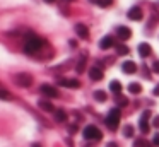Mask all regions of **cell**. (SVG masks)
I'll list each match as a JSON object with an SVG mask.
<instances>
[{
	"label": "cell",
	"mask_w": 159,
	"mask_h": 147,
	"mask_svg": "<svg viewBox=\"0 0 159 147\" xmlns=\"http://www.w3.org/2000/svg\"><path fill=\"white\" fill-rule=\"evenodd\" d=\"M41 48H45V41L41 38L34 36V34H29L26 38V43H24V51L28 55H36L41 51Z\"/></svg>",
	"instance_id": "1"
},
{
	"label": "cell",
	"mask_w": 159,
	"mask_h": 147,
	"mask_svg": "<svg viewBox=\"0 0 159 147\" xmlns=\"http://www.w3.org/2000/svg\"><path fill=\"white\" fill-rule=\"evenodd\" d=\"M120 118H121V111L118 108H113L110 109V113H108L106 116V126L110 130H116L118 128V123H120Z\"/></svg>",
	"instance_id": "2"
},
{
	"label": "cell",
	"mask_w": 159,
	"mask_h": 147,
	"mask_svg": "<svg viewBox=\"0 0 159 147\" xmlns=\"http://www.w3.org/2000/svg\"><path fill=\"white\" fill-rule=\"evenodd\" d=\"M82 135H84V139L86 140H101V137H103V133H101V130L98 128V126H94V125H87L86 128H84V132H82Z\"/></svg>",
	"instance_id": "3"
},
{
	"label": "cell",
	"mask_w": 159,
	"mask_h": 147,
	"mask_svg": "<svg viewBox=\"0 0 159 147\" xmlns=\"http://www.w3.org/2000/svg\"><path fill=\"white\" fill-rule=\"evenodd\" d=\"M14 82L19 85V87H29V85L33 84V75L26 74V72H22V74H16L14 75Z\"/></svg>",
	"instance_id": "4"
},
{
	"label": "cell",
	"mask_w": 159,
	"mask_h": 147,
	"mask_svg": "<svg viewBox=\"0 0 159 147\" xmlns=\"http://www.w3.org/2000/svg\"><path fill=\"white\" fill-rule=\"evenodd\" d=\"M149 116H151V113L149 111H144L140 116V120H139V128H140L142 133H149V130H151V125H149Z\"/></svg>",
	"instance_id": "5"
},
{
	"label": "cell",
	"mask_w": 159,
	"mask_h": 147,
	"mask_svg": "<svg viewBox=\"0 0 159 147\" xmlns=\"http://www.w3.org/2000/svg\"><path fill=\"white\" fill-rule=\"evenodd\" d=\"M39 91L45 96H48V98H58V89L50 85V84H43L41 87H39Z\"/></svg>",
	"instance_id": "6"
},
{
	"label": "cell",
	"mask_w": 159,
	"mask_h": 147,
	"mask_svg": "<svg viewBox=\"0 0 159 147\" xmlns=\"http://www.w3.org/2000/svg\"><path fill=\"white\" fill-rule=\"evenodd\" d=\"M142 17H144V12H142L140 7H132L130 10H128V19L130 21H142Z\"/></svg>",
	"instance_id": "7"
},
{
	"label": "cell",
	"mask_w": 159,
	"mask_h": 147,
	"mask_svg": "<svg viewBox=\"0 0 159 147\" xmlns=\"http://www.w3.org/2000/svg\"><path fill=\"white\" fill-rule=\"evenodd\" d=\"M116 36L120 38L121 41H127V39H130V36H132V31H130V27H127V26H120V27H116Z\"/></svg>",
	"instance_id": "8"
},
{
	"label": "cell",
	"mask_w": 159,
	"mask_h": 147,
	"mask_svg": "<svg viewBox=\"0 0 159 147\" xmlns=\"http://www.w3.org/2000/svg\"><path fill=\"white\" fill-rule=\"evenodd\" d=\"M89 77L91 80H101L103 79V68L99 65H94V67L89 68Z\"/></svg>",
	"instance_id": "9"
},
{
	"label": "cell",
	"mask_w": 159,
	"mask_h": 147,
	"mask_svg": "<svg viewBox=\"0 0 159 147\" xmlns=\"http://www.w3.org/2000/svg\"><path fill=\"white\" fill-rule=\"evenodd\" d=\"M58 84L63 85V87H70V89H79L80 87V82L77 80V79H60Z\"/></svg>",
	"instance_id": "10"
},
{
	"label": "cell",
	"mask_w": 159,
	"mask_h": 147,
	"mask_svg": "<svg viewBox=\"0 0 159 147\" xmlns=\"http://www.w3.org/2000/svg\"><path fill=\"white\" fill-rule=\"evenodd\" d=\"M115 46V38L111 36V34H108V36H104L103 39L99 41V48L101 50H108V48Z\"/></svg>",
	"instance_id": "11"
},
{
	"label": "cell",
	"mask_w": 159,
	"mask_h": 147,
	"mask_svg": "<svg viewBox=\"0 0 159 147\" xmlns=\"http://www.w3.org/2000/svg\"><path fill=\"white\" fill-rule=\"evenodd\" d=\"M75 33L79 38H82V39H87L89 38V29H87L86 24H75Z\"/></svg>",
	"instance_id": "12"
},
{
	"label": "cell",
	"mask_w": 159,
	"mask_h": 147,
	"mask_svg": "<svg viewBox=\"0 0 159 147\" xmlns=\"http://www.w3.org/2000/svg\"><path fill=\"white\" fill-rule=\"evenodd\" d=\"M121 70H123L125 74H135V72H137V65H135L132 60H127V62H123V65H121Z\"/></svg>",
	"instance_id": "13"
},
{
	"label": "cell",
	"mask_w": 159,
	"mask_h": 147,
	"mask_svg": "<svg viewBox=\"0 0 159 147\" xmlns=\"http://www.w3.org/2000/svg\"><path fill=\"white\" fill-rule=\"evenodd\" d=\"M151 53H152L151 44H147V43H140V44H139V55H140L142 58H147Z\"/></svg>",
	"instance_id": "14"
},
{
	"label": "cell",
	"mask_w": 159,
	"mask_h": 147,
	"mask_svg": "<svg viewBox=\"0 0 159 147\" xmlns=\"http://www.w3.org/2000/svg\"><path fill=\"white\" fill-rule=\"evenodd\" d=\"M110 91L111 92H115V94H120V91H121V84L118 80H111L110 82Z\"/></svg>",
	"instance_id": "15"
},
{
	"label": "cell",
	"mask_w": 159,
	"mask_h": 147,
	"mask_svg": "<svg viewBox=\"0 0 159 147\" xmlns=\"http://www.w3.org/2000/svg\"><path fill=\"white\" fill-rule=\"evenodd\" d=\"M154 144H151L149 140H145V139H137L134 142V147H152Z\"/></svg>",
	"instance_id": "16"
},
{
	"label": "cell",
	"mask_w": 159,
	"mask_h": 147,
	"mask_svg": "<svg viewBox=\"0 0 159 147\" xmlns=\"http://www.w3.org/2000/svg\"><path fill=\"white\" fill-rule=\"evenodd\" d=\"M128 91H130L132 94H139V92H142V85L139 84V82H132V84L128 85Z\"/></svg>",
	"instance_id": "17"
},
{
	"label": "cell",
	"mask_w": 159,
	"mask_h": 147,
	"mask_svg": "<svg viewBox=\"0 0 159 147\" xmlns=\"http://www.w3.org/2000/svg\"><path fill=\"white\" fill-rule=\"evenodd\" d=\"M38 106L43 109V111H55L53 104H52V103H48V101H39V103H38Z\"/></svg>",
	"instance_id": "18"
},
{
	"label": "cell",
	"mask_w": 159,
	"mask_h": 147,
	"mask_svg": "<svg viewBox=\"0 0 159 147\" xmlns=\"http://www.w3.org/2000/svg\"><path fill=\"white\" fill-rule=\"evenodd\" d=\"M55 120L57 122H65L67 120V113L63 109H55Z\"/></svg>",
	"instance_id": "19"
},
{
	"label": "cell",
	"mask_w": 159,
	"mask_h": 147,
	"mask_svg": "<svg viewBox=\"0 0 159 147\" xmlns=\"http://www.w3.org/2000/svg\"><path fill=\"white\" fill-rule=\"evenodd\" d=\"M94 99L99 103H104L106 101V92L104 91H94Z\"/></svg>",
	"instance_id": "20"
},
{
	"label": "cell",
	"mask_w": 159,
	"mask_h": 147,
	"mask_svg": "<svg viewBox=\"0 0 159 147\" xmlns=\"http://www.w3.org/2000/svg\"><path fill=\"white\" fill-rule=\"evenodd\" d=\"M132 135H134V126H132V125H125L123 126V137H128V139H130Z\"/></svg>",
	"instance_id": "21"
},
{
	"label": "cell",
	"mask_w": 159,
	"mask_h": 147,
	"mask_svg": "<svg viewBox=\"0 0 159 147\" xmlns=\"http://www.w3.org/2000/svg\"><path fill=\"white\" fill-rule=\"evenodd\" d=\"M86 68V57H82L79 60V63H77V67H75V70L79 72V74H82V70Z\"/></svg>",
	"instance_id": "22"
},
{
	"label": "cell",
	"mask_w": 159,
	"mask_h": 147,
	"mask_svg": "<svg viewBox=\"0 0 159 147\" xmlns=\"http://www.w3.org/2000/svg\"><path fill=\"white\" fill-rule=\"evenodd\" d=\"M116 104H118V106H127V104H128V99L125 98V96L116 94Z\"/></svg>",
	"instance_id": "23"
},
{
	"label": "cell",
	"mask_w": 159,
	"mask_h": 147,
	"mask_svg": "<svg viewBox=\"0 0 159 147\" xmlns=\"http://www.w3.org/2000/svg\"><path fill=\"white\" fill-rule=\"evenodd\" d=\"M116 53L118 55H128V46H125V44H118V46H116Z\"/></svg>",
	"instance_id": "24"
},
{
	"label": "cell",
	"mask_w": 159,
	"mask_h": 147,
	"mask_svg": "<svg viewBox=\"0 0 159 147\" xmlns=\"http://www.w3.org/2000/svg\"><path fill=\"white\" fill-rule=\"evenodd\" d=\"M0 96H2V99H5V101H7V99H11V96H9V92L5 91V89H2V91H0Z\"/></svg>",
	"instance_id": "25"
},
{
	"label": "cell",
	"mask_w": 159,
	"mask_h": 147,
	"mask_svg": "<svg viewBox=\"0 0 159 147\" xmlns=\"http://www.w3.org/2000/svg\"><path fill=\"white\" fill-rule=\"evenodd\" d=\"M152 144H154L156 147H159V133H156V135L152 137Z\"/></svg>",
	"instance_id": "26"
},
{
	"label": "cell",
	"mask_w": 159,
	"mask_h": 147,
	"mask_svg": "<svg viewBox=\"0 0 159 147\" xmlns=\"http://www.w3.org/2000/svg\"><path fill=\"white\" fill-rule=\"evenodd\" d=\"M91 3H96V5H99V7H103L104 5V0H89Z\"/></svg>",
	"instance_id": "27"
},
{
	"label": "cell",
	"mask_w": 159,
	"mask_h": 147,
	"mask_svg": "<svg viewBox=\"0 0 159 147\" xmlns=\"http://www.w3.org/2000/svg\"><path fill=\"white\" fill-rule=\"evenodd\" d=\"M152 125H154V126H156V128H159V115H157V116H156V118H154V120H152Z\"/></svg>",
	"instance_id": "28"
},
{
	"label": "cell",
	"mask_w": 159,
	"mask_h": 147,
	"mask_svg": "<svg viewBox=\"0 0 159 147\" xmlns=\"http://www.w3.org/2000/svg\"><path fill=\"white\" fill-rule=\"evenodd\" d=\"M152 68H154V72H157V74H159V62H154V65H152Z\"/></svg>",
	"instance_id": "29"
},
{
	"label": "cell",
	"mask_w": 159,
	"mask_h": 147,
	"mask_svg": "<svg viewBox=\"0 0 159 147\" xmlns=\"http://www.w3.org/2000/svg\"><path fill=\"white\" fill-rule=\"evenodd\" d=\"M154 96H159V84L154 87Z\"/></svg>",
	"instance_id": "30"
},
{
	"label": "cell",
	"mask_w": 159,
	"mask_h": 147,
	"mask_svg": "<svg viewBox=\"0 0 159 147\" xmlns=\"http://www.w3.org/2000/svg\"><path fill=\"white\" fill-rule=\"evenodd\" d=\"M106 147H118V144H116V142H110Z\"/></svg>",
	"instance_id": "31"
},
{
	"label": "cell",
	"mask_w": 159,
	"mask_h": 147,
	"mask_svg": "<svg viewBox=\"0 0 159 147\" xmlns=\"http://www.w3.org/2000/svg\"><path fill=\"white\" fill-rule=\"evenodd\" d=\"M45 2H46V3H53L55 0H45Z\"/></svg>",
	"instance_id": "32"
},
{
	"label": "cell",
	"mask_w": 159,
	"mask_h": 147,
	"mask_svg": "<svg viewBox=\"0 0 159 147\" xmlns=\"http://www.w3.org/2000/svg\"><path fill=\"white\" fill-rule=\"evenodd\" d=\"M31 147H41V145H39V144H33Z\"/></svg>",
	"instance_id": "33"
},
{
	"label": "cell",
	"mask_w": 159,
	"mask_h": 147,
	"mask_svg": "<svg viewBox=\"0 0 159 147\" xmlns=\"http://www.w3.org/2000/svg\"><path fill=\"white\" fill-rule=\"evenodd\" d=\"M63 2H65V3H67V2H74V0H63Z\"/></svg>",
	"instance_id": "34"
}]
</instances>
